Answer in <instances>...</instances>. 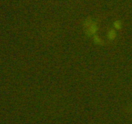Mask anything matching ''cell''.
I'll list each match as a JSON object with an SVG mask.
<instances>
[{
    "mask_svg": "<svg viewBox=\"0 0 132 124\" xmlns=\"http://www.w3.org/2000/svg\"><path fill=\"white\" fill-rule=\"evenodd\" d=\"M84 31L86 36L92 38L93 36L98 34L99 26L98 22L91 17H88L85 20L83 23Z\"/></svg>",
    "mask_w": 132,
    "mask_h": 124,
    "instance_id": "1",
    "label": "cell"
},
{
    "mask_svg": "<svg viewBox=\"0 0 132 124\" xmlns=\"http://www.w3.org/2000/svg\"><path fill=\"white\" fill-rule=\"evenodd\" d=\"M117 32L113 28L109 29L107 32V38L109 41H114L117 37Z\"/></svg>",
    "mask_w": 132,
    "mask_h": 124,
    "instance_id": "2",
    "label": "cell"
},
{
    "mask_svg": "<svg viewBox=\"0 0 132 124\" xmlns=\"http://www.w3.org/2000/svg\"><path fill=\"white\" fill-rule=\"evenodd\" d=\"M112 28H113L117 31H119V30H121L122 28V23L120 20H116L113 23Z\"/></svg>",
    "mask_w": 132,
    "mask_h": 124,
    "instance_id": "3",
    "label": "cell"
}]
</instances>
